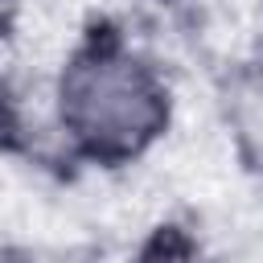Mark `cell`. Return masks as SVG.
<instances>
[{"instance_id":"obj_1","label":"cell","mask_w":263,"mask_h":263,"mask_svg":"<svg viewBox=\"0 0 263 263\" xmlns=\"http://www.w3.org/2000/svg\"><path fill=\"white\" fill-rule=\"evenodd\" d=\"M62 111L74 136H82L95 152H136L152 140L164 115L156 82L111 49L74 62L62 90Z\"/></svg>"}]
</instances>
